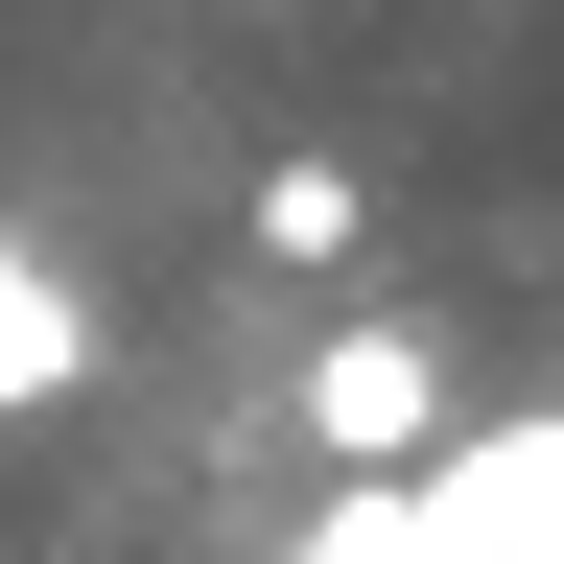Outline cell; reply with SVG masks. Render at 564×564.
I'll use <instances>...</instances> for the list:
<instances>
[{"instance_id":"277c9868","label":"cell","mask_w":564,"mask_h":564,"mask_svg":"<svg viewBox=\"0 0 564 564\" xmlns=\"http://www.w3.org/2000/svg\"><path fill=\"white\" fill-rule=\"evenodd\" d=\"M306 564H423V541H400V494H329V541H306Z\"/></svg>"},{"instance_id":"3957f363","label":"cell","mask_w":564,"mask_h":564,"mask_svg":"<svg viewBox=\"0 0 564 564\" xmlns=\"http://www.w3.org/2000/svg\"><path fill=\"white\" fill-rule=\"evenodd\" d=\"M70 377H95V282H70L24 212H0V423H24V400H70Z\"/></svg>"},{"instance_id":"6da1fadb","label":"cell","mask_w":564,"mask_h":564,"mask_svg":"<svg viewBox=\"0 0 564 564\" xmlns=\"http://www.w3.org/2000/svg\"><path fill=\"white\" fill-rule=\"evenodd\" d=\"M400 541L423 564H564V423H447L400 470Z\"/></svg>"},{"instance_id":"7a4b0ae2","label":"cell","mask_w":564,"mask_h":564,"mask_svg":"<svg viewBox=\"0 0 564 564\" xmlns=\"http://www.w3.org/2000/svg\"><path fill=\"white\" fill-rule=\"evenodd\" d=\"M306 447H329V470H377V494H400L423 447H447V352H423L400 306H352V329L306 352Z\"/></svg>"}]
</instances>
